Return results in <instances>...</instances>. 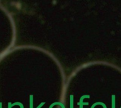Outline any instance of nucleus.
<instances>
[{
	"mask_svg": "<svg viewBox=\"0 0 121 108\" xmlns=\"http://www.w3.org/2000/svg\"><path fill=\"white\" fill-rule=\"evenodd\" d=\"M85 98H90V96L85 95V96H83L80 98L79 103H78V105H79V108H83L84 105H89V103H84L83 102L84 99H85Z\"/></svg>",
	"mask_w": 121,
	"mask_h": 108,
	"instance_id": "nucleus-1",
	"label": "nucleus"
},
{
	"mask_svg": "<svg viewBox=\"0 0 121 108\" xmlns=\"http://www.w3.org/2000/svg\"><path fill=\"white\" fill-rule=\"evenodd\" d=\"M112 108H116V96H112Z\"/></svg>",
	"mask_w": 121,
	"mask_h": 108,
	"instance_id": "nucleus-2",
	"label": "nucleus"
},
{
	"mask_svg": "<svg viewBox=\"0 0 121 108\" xmlns=\"http://www.w3.org/2000/svg\"><path fill=\"white\" fill-rule=\"evenodd\" d=\"M74 96L72 95L70 96V108H74V99H73Z\"/></svg>",
	"mask_w": 121,
	"mask_h": 108,
	"instance_id": "nucleus-3",
	"label": "nucleus"
},
{
	"mask_svg": "<svg viewBox=\"0 0 121 108\" xmlns=\"http://www.w3.org/2000/svg\"><path fill=\"white\" fill-rule=\"evenodd\" d=\"M33 96H30V108H33Z\"/></svg>",
	"mask_w": 121,
	"mask_h": 108,
	"instance_id": "nucleus-4",
	"label": "nucleus"
},
{
	"mask_svg": "<svg viewBox=\"0 0 121 108\" xmlns=\"http://www.w3.org/2000/svg\"></svg>",
	"mask_w": 121,
	"mask_h": 108,
	"instance_id": "nucleus-5",
	"label": "nucleus"
}]
</instances>
